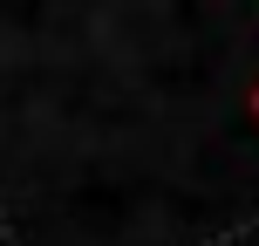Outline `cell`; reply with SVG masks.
Instances as JSON below:
<instances>
[{
	"mask_svg": "<svg viewBox=\"0 0 259 246\" xmlns=\"http://www.w3.org/2000/svg\"><path fill=\"white\" fill-rule=\"evenodd\" d=\"M252 103H259V89H252Z\"/></svg>",
	"mask_w": 259,
	"mask_h": 246,
	"instance_id": "6da1fadb",
	"label": "cell"
}]
</instances>
